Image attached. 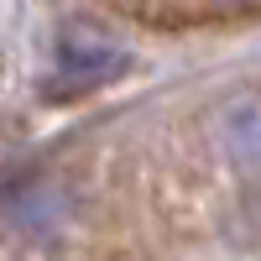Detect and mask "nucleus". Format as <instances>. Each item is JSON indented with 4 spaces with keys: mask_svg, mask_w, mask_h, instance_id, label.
I'll return each mask as SVG.
<instances>
[{
    "mask_svg": "<svg viewBox=\"0 0 261 261\" xmlns=\"http://www.w3.org/2000/svg\"><path fill=\"white\" fill-rule=\"evenodd\" d=\"M125 47L115 42H105L94 32H68L58 47V79L53 89L58 94H84V89H99V84H110L115 73H125Z\"/></svg>",
    "mask_w": 261,
    "mask_h": 261,
    "instance_id": "f257e3e1",
    "label": "nucleus"
}]
</instances>
